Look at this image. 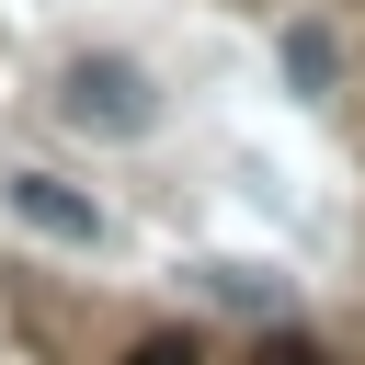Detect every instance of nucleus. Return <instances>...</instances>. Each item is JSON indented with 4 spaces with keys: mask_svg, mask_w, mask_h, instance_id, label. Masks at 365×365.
<instances>
[{
    "mask_svg": "<svg viewBox=\"0 0 365 365\" xmlns=\"http://www.w3.org/2000/svg\"><path fill=\"white\" fill-rule=\"evenodd\" d=\"M125 365H194V342H182V331H148V342H137Z\"/></svg>",
    "mask_w": 365,
    "mask_h": 365,
    "instance_id": "nucleus-4",
    "label": "nucleus"
},
{
    "mask_svg": "<svg viewBox=\"0 0 365 365\" xmlns=\"http://www.w3.org/2000/svg\"><path fill=\"white\" fill-rule=\"evenodd\" d=\"M0 205L23 217V228H46V240H91L103 217H91V194H68V182H46V171H11L0 182Z\"/></svg>",
    "mask_w": 365,
    "mask_h": 365,
    "instance_id": "nucleus-2",
    "label": "nucleus"
},
{
    "mask_svg": "<svg viewBox=\"0 0 365 365\" xmlns=\"http://www.w3.org/2000/svg\"><path fill=\"white\" fill-rule=\"evenodd\" d=\"M251 365H319V354H308V342H262Z\"/></svg>",
    "mask_w": 365,
    "mask_h": 365,
    "instance_id": "nucleus-5",
    "label": "nucleus"
},
{
    "mask_svg": "<svg viewBox=\"0 0 365 365\" xmlns=\"http://www.w3.org/2000/svg\"><path fill=\"white\" fill-rule=\"evenodd\" d=\"M57 114L91 125V137H148V125H160V91H148V68H125V57H80L68 91H57Z\"/></svg>",
    "mask_w": 365,
    "mask_h": 365,
    "instance_id": "nucleus-1",
    "label": "nucleus"
},
{
    "mask_svg": "<svg viewBox=\"0 0 365 365\" xmlns=\"http://www.w3.org/2000/svg\"><path fill=\"white\" fill-rule=\"evenodd\" d=\"M285 68L319 91V80H331V34H319V23H297V34H285Z\"/></svg>",
    "mask_w": 365,
    "mask_h": 365,
    "instance_id": "nucleus-3",
    "label": "nucleus"
}]
</instances>
